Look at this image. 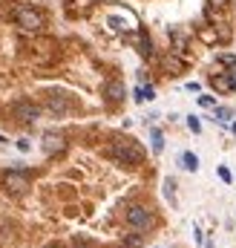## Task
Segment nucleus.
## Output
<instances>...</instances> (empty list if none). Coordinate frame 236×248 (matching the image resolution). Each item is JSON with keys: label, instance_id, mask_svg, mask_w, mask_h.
I'll use <instances>...</instances> for the list:
<instances>
[{"label": "nucleus", "instance_id": "obj_1", "mask_svg": "<svg viewBox=\"0 0 236 248\" xmlns=\"http://www.w3.org/2000/svg\"><path fill=\"white\" fill-rule=\"evenodd\" d=\"M110 156L121 162V165H141L144 162V147L135 144V141H113L110 144Z\"/></svg>", "mask_w": 236, "mask_h": 248}, {"label": "nucleus", "instance_id": "obj_2", "mask_svg": "<svg viewBox=\"0 0 236 248\" xmlns=\"http://www.w3.org/2000/svg\"><path fill=\"white\" fill-rule=\"evenodd\" d=\"M15 20H17V26L23 32H41L44 29V15L35 6H29V3H20L15 9Z\"/></svg>", "mask_w": 236, "mask_h": 248}, {"label": "nucleus", "instance_id": "obj_3", "mask_svg": "<svg viewBox=\"0 0 236 248\" xmlns=\"http://www.w3.org/2000/svg\"><path fill=\"white\" fill-rule=\"evenodd\" d=\"M127 222H130L133 228H138V231H147V228L153 225V214H150L144 205H130V208H127Z\"/></svg>", "mask_w": 236, "mask_h": 248}, {"label": "nucleus", "instance_id": "obj_4", "mask_svg": "<svg viewBox=\"0 0 236 248\" xmlns=\"http://www.w3.org/2000/svg\"><path fill=\"white\" fill-rule=\"evenodd\" d=\"M12 116H15L17 122L32 124V122H38V119H41V107L23 98V101H15V104H12Z\"/></svg>", "mask_w": 236, "mask_h": 248}, {"label": "nucleus", "instance_id": "obj_5", "mask_svg": "<svg viewBox=\"0 0 236 248\" xmlns=\"http://www.w3.org/2000/svg\"><path fill=\"white\" fill-rule=\"evenodd\" d=\"M3 187H6L9 193H26V190H29V176L20 173V170H9V173L3 176Z\"/></svg>", "mask_w": 236, "mask_h": 248}, {"label": "nucleus", "instance_id": "obj_6", "mask_svg": "<svg viewBox=\"0 0 236 248\" xmlns=\"http://www.w3.org/2000/svg\"><path fill=\"white\" fill-rule=\"evenodd\" d=\"M46 110L55 113V116H63V113L72 110V101H69L66 95H49V98H46Z\"/></svg>", "mask_w": 236, "mask_h": 248}, {"label": "nucleus", "instance_id": "obj_7", "mask_svg": "<svg viewBox=\"0 0 236 248\" xmlns=\"http://www.w3.org/2000/svg\"><path fill=\"white\" fill-rule=\"evenodd\" d=\"M41 147H44V153H49V156H52V153H60L66 144H63V136H58V133H46Z\"/></svg>", "mask_w": 236, "mask_h": 248}, {"label": "nucleus", "instance_id": "obj_8", "mask_svg": "<svg viewBox=\"0 0 236 248\" xmlns=\"http://www.w3.org/2000/svg\"><path fill=\"white\" fill-rule=\"evenodd\" d=\"M104 95H107L113 104L124 101V84H121V81H107V87H104Z\"/></svg>", "mask_w": 236, "mask_h": 248}, {"label": "nucleus", "instance_id": "obj_9", "mask_svg": "<svg viewBox=\"0 0 236 248\" xmlns=\"http://www.w3.org/2000/svg\"><path fill=\"white\" fill-rule=\"evenodd\" d=\"M138 46H141V49H138L141 55H147V58L153 55V46H150V38H147V35H141V38H138Z\"/></svg>", "mask_w": 236, "mask_h": 248}, {"label": "nucleus", "instance_id": "obj_10", "mask_svg": "<svg viewBox=\"0 0 236 248\" xmlns=\"http://www.w3.org/2000/svg\"><path fill=\"white\" fill-rule=\"evenodd\" d=\"M135 98H138V101H144V98L150 101V98H156V93H153V87H138V90H135Z\"/></svg>", "mask_w": 236, "mask_h": 248}, {"label": "nucleus", "instance_id": "obj_11", "mask_svg": "<svg viewBox=\"0 0 236 248\" xmlns=\"http://www.w3.org/2000/svg\"><path fill=\"white\" fill-rule=\"evenodd\" d=\"M153 150L162 153L164 150V139H162V130H153Z\"/></svg>", "mask_w": 236, "mask_h": 248}, {"label": "nucleus", "instance_id": "obj_12", "mask_svg": "<svg viewBox=\"0 0 236 248\" xmlns=\"http://www.w3.org/2000/svg\"><path fill=\"white\" fill-rule=\"evenodd\" d=\"M181 159H184V168H187V170H196V168H199V159H196L193 153H184Z\"/></svg>", "mask_w": 236, "mask_h": 248}, {"label": "nucleus", "instance_id": "obj_13", "mask_svg": "<svg viewBox=\"0 0 236 248\" xmlns=\"http://www.w3.org/2000/svg\"><path fill=\"white\" fill-rule=\"evenodd\" d=\"M213 87H216V90H234V87H231V81H228V75H225V78H219V75H216V78H213Z\"/></svg>", "mask_w": 236, "mask_h": 248}, {"label": "nucleus", "instance_id": "obj_14", "mask_svg": "<svg viewBox=\"0 0 236 248\" xmlns=\"http://www.w3.org/2000/svg\"><path fill=\"white\" fill-rule=\"evenodd\" d=\"M228 119H231V110H228V107H219V110H216V122L222 124V122H228Z\"/></svg>", "mask_w": 236, "mask_h": 248}, {"label": "nucleus", "instance_id": "obj_15", "mask_svg": "<svg viewBox=\"0 0 236 248\" xmlns=\"http://www.w3.org/2000/svg\"><path fill=\"white\" fill-rule=\"evenodd\" d=\"M187 127H190L193 133H202V124H199V119H196V116H187Z\"/></svg>", "mask_w": 236, "mask_h": 248}, {"label": "nucleus", "instance_id": "obj_16", "mask_svg": "<svg viewBox=\"0 0 236 248\" xmlns=\"http://www.w3.org/2000/svg\"><path fill=\"white\" fill-rule=\"evenodd\" d=\"M124 246H127V248H141V237H127V240H124Z\"/></svg>", "mask_w": 236, "mask_h": 248}, {"label": "nucleus", "instance_id": "obj_17", "mask_svg": "<svg viewBox=\"0 0 236 248\" xmlns=\"http://www.w3.org/2000/svg\"><path fill=\"white\" fill-rule=\"evenodd\" d=\"M164 196L173 202V179H167V182H164Z\"/></svg>", "mask_w": 236, "mask_h": 248}, {"label": "nucleus", "instance_id": "obj_18", "mask_svg": "<svg viewBox=\"0 0 236 248\" xmlns=\"http://www.w3.org/2000/svg\"><path fill=\"white\" fill-rule=\"evenodd\" d=\"M225 75H228V81H231V87L236 90V63L231 66V72H225Z\"/></svg>", "mask_w": 236, "mask_h": 248}, {"label": "nucleus", "instance_id": "obj_19", "mask_svg": "<svg viewBox=\"0 0 236 248\" xmlns=\"http://www.w3.org/2000/svg\"><path fill=\"white\" fill-rule=\"evenodd\" d=\"M199 104H202V107H213V98H210V95H199Z\"/></svg>", "mask_w": 236, "mask_h": 248}, {"label": "nucleus", "instance_id": "obj_20", "mask_svg": "<svg viewBox=\"0 0 236 248\" xmlns=\"http://www.w3.org/2000/svg\"><path fill=\"white\" fill-rule=\"evenodd\" d=\"M222 63H225V66H234V63H236V55H222Z\"/></svg>", "mask_w": 236, "mask_h": 248}, {"label": "nucleus", "instance_id": "obj_21", "mask_svg": "<svg viewBox=\"0 0 236 248\" xmlns=\"http://www.w3.org/2000/svg\"><path fill=\"white\" fill-rule=\"evenodd\" d=\"M219 176H222L225 182H231V170H228V168H219Z\"/></svg>", "mask_w": 236, "mask_h": 248}, {"label": "nucleus", "instance_id": "obj_22", "mask_svg": "<svg viewBox=\"0 0 236 248\" xmlns=\"http://www.w3.org/2000/svg\"><path fill=\"white\" fill-rule=\"evenodd\" d=\"M207 3H210V6H222L225 0H207Z\"/></svg>", "mask_w": 236, "mask_h": 248}, {"label": "nucleus", "instance_id": "obj_23", "mask_svg": "<svg viewBox=\"0 0 236 248\" xmlns=\"http://www.w3.org/2000/svg\"><path fill=\"white\" fill-rule=\"evenodd\" d=\"M75 248H92V246H87V243H78V246H75Z\"/></svg>", "mask_w": 236, "mask_h": 248}, {"label": "nucleus", "instance_id": "obj_24", "mask_svg": "<svg viewBox=\"0 0 236 248\" xmlns=\"http://www.w3.org/2000/svg\"><path fill=\"white\" fill-rule=\"evenodd\" d=\"M46 248H63V246H58V243H52V246H46Z\"/></svg>", "mask_w": 236, "mask_h": 248}]
</instances>
